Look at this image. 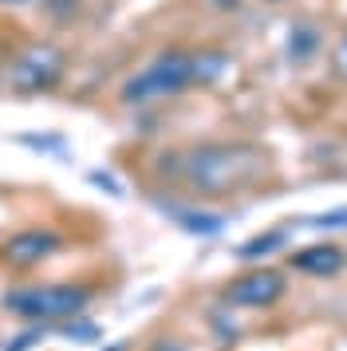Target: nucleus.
I'll return each mask as SVG.
<instances>
[{"instance_id":"1","label":"nucleus","mask_w":347,"mask_h":351,"mask_svg":"<svg viewBox=\"0 0 347 351\" xmlns=\"http://www.w3.org/2000/svg\"><path fill=\"white\" fill-rule=\"evenodd\" d=\"M178 174L193 193L202 197H229V193L256 186L268 170V158L256 146H233V143H209L193 146L174 158Z\"/></svg>"},{"instance_id":"2","label":"nucleus","mask_w":347,"mask_h":351,"mask_svg":"<svg viewBox=\"0 0 347 351\" xmlns=\"http://www.w3.org/2000/svg\"><path fill=\"white\" fill-rule=\"evenodd\" d=\"M91 288L87 285H36V288H12L4 296V308L36 324H63V319L79 316L91 304Z\"/></svg>"},{"instance_id":"3","label":"nucleus","mask_w":347,"mask_h":351,"mask_svg":"<svg viewBox=\"0 0 347 351\" xmlns=\"http://www.w3.org/2000/svg\"><path fill=\"white\" fill-rule=\"evenodd\" d=\"M198 83V51H162L150 67L130 75L123 87L126 103H150V99L182 95Z\"/></svg>"},{"instance_id":"4","label":"nucleus","mask_w":347,"mask_h":351,"mask_svg":"<svg viewBox=\"0 0 347 351\" xmlns=\"http://www.w3.org/2000/svg\"><path fill=\"white\" fill-rule=\"evenodd\" d=\"M63 67H67V60L56 44H36V48L20 51L8 80L20 95H40V91H51L63 80Z\"/></svg>"},{"instance_id":"5","label":"nucleus","mask_w":347,"mask_h":351,"mask_svg":"<svg viewBox=\"0 0 347 351\" xmlns=\"http://www.w3.org/2000/svg\"><path fill=\"white\" fill-rule=\"evenodd\" d=\"M284 288H288L284 272L252 269L225 288V304H233V308H268V304H276L284 296Z\"/></svg>"},{"instance_id":"6","label":"nucleus","mask_w":347,"mask_h":351,"mask_svg":"<svg viewBox=\"0 0 347 351\" xmlns=\"http://www.w3.org/2000/svg\"><path fill=\"white\" fill-rule=\"evenodd\" d=\"M60 245H63V237L56 229H24L12 241H4V261L16 265V269H32V265L47 261Z\"/></svg>"},{"instance_id":"7","label":"nucleus","mask_w":347,"mask_h":351,"mask_svg":"<svg viewBox=\"0 0 347 351\" xmlns=\"http://www.w3.org/2000/svg\"><path fill=\"white\" fill-rule=\"evenodd\" d=\"M344 261L347 256L339 245H308L292 256V269L308 272V276H335V272H344Z\"/></svg>"},{"instance_id":"8","label":"nucleus","mask_w":347,"mask_h":351,"mask_svg":"<svg viewBox=\"0 0 347 351\" xmlns=\"http://www.w3.org/2000/svg\"><path fill=\"white\" fill-rule=\"evenodd\" d=\"M174 217H178V225H182V229L198 233V237H213V233H221V229H225V217H213V213H205V209H178Z\"/></svg>"},{"instance_id":"9","label":"nucleus","mask_w":347,"mask_h":351,"mask_svg":"<svg viewBox=\"0 0 347 351\" xmlns=\"http://www.w3.org/2000/svg\"><path fill=\"white\" fill-rule=\"evenodd\" d=\"M276 249H284V233L272 229V233H261V237H252L249 245H241L237 256H241V261H256V256H272Z\"/></svg>"},{"instance_id":"10","label":"nucleus","mask_w":347,"mask_h":351,"mask_svg":"<svg viewBox=\"0 0 347 351\" xmlns=\"http://www.w3.org/2000/svg\"><path fill=\"white\" fill-rule=\"evenodd\" d=\"M315 48H320V32H315L312 24H296L292 36H288V51H292L296 60H308Z\"/></svg>"},{"instance_id":"11","label":"nucleus","mask_w":347,"mask_h":351,"mask_svg":"<svg viewBox=\"0 0 347 351\" xmlns=\"http://www.w3.org/2000/svg\"><path fill=\"white\" fill-rule=\"evenodd\" d=\"M63 335L67 339H75V343H95L99 339V324H91V319H63Z\"/></svg>"},{"instance_id":"12","label":"nucleus","mask_w":347,"mask_h":351,"mask_svg":"<svg viewBox=\"0 0 347 351\" xmlns=\"http://www.w3.org/2000/svg\"><path fill=\"white\" fill-rule=\"evenodd\" d=\"M44 335H47V324H36V328H28V332H20L16 339H8V343H4V351H32L40 339H44Z\"/></svg>"},{"instance_id":"13","label":"nucleus","mask_w":347,"mask_h":351,"mask_svg":"<svg viewBox=\"0 0 347 351\" xmlns=\"http://www.w3.org/2000/svg\"><path fill=\"white\" fill-rule=\"evenodd\" d=\"M20 143L32 146V150H60L63 138L60 134H20Z\"/></svg>"},{"instance_id":"14","label":"nucleus","mask_w":347,"mask_h":351,"mask_svg":"<svg viewBox=\"0 0 347 351\" xmlns=\"http://www.w3.org/2000/svg\"><path fill=\"white\" fill-rule=\"evenodd\" d=\"M312 225H320V229H344L347 225V206L339 209V213H320V217H312Z\"/></svg>"},{"instance_id":"15","label":"nucleus","mask_w":347,"mask_h":351,"mask_svg":"<svg viewBox=\"0 0 347 351\" xmlns=\"http://www.w3.org/2000/svg\"><path fill=\"white\" fill-rule=\"evenodd\" d=\"M91 182H95V186H99V190H107V193H119V186H115V182H110L107 174H99V170H95V174H91Z\"/></svg>"},{"instance_id":"16","label":"nucleus","mask_w":347,"mask_h":351,"mask_svg":"<svg viewBox=\"0 0 347 351\" xmlns=\"http://www.w3.org/2000/svg\"><path fill=\"white\" fill-rule=\"evenodd\" d=\"M339 56H344V64H347V36H344V44H339Z\"/></svg>"},{"instance_id":"17","label":"nucleus","mask_w":347,"mask_h":351,"mask_svg":"<svg viewBox=\"0 0 347 351\" xmlns=\"http://www.w3.org/2000/svg\"><path fill=\"white\" fill-rule=\"evenodd\" d=\"M0 4H28V0H0Z\"/></svg>"},{"instance_id":"18","label":"nucleus","mask_w":347,"mask_h":351,"mask_svg":"<svg viewBox=\"0 0 347 351\" xmlns=\"http://www.w3.org/2000/svg\"><path fill=\"white\" fill-rule=\"evenodd\" d=\"M268 4H284V0H268Z\"/></svg>"}]
</instances>
